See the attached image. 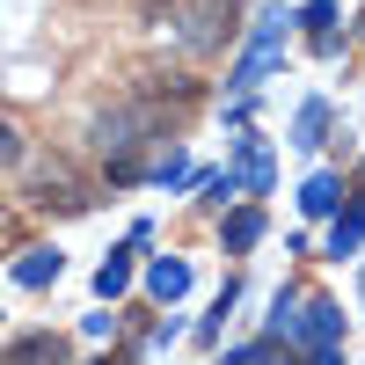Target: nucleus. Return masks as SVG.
<instances>
[{"label":"nucleus","instance_id":"f257e3e1","mask_svg":"<svg viewBox=\"0 0 365 365\" xmlns=\"http://www.w3.org/2000/svg\"><path fill=\"white\" fill-rule=\"evenodd\" d=\"M146 139H161V110L154 103H117V110L88 117V146L110 161V182H132L139 175V146Z\"/></svg>","mask_w":365,"mask_h":365},{"label":"nucleus","instance_id":"f03ea898","mask_svg":"<svg viewBox=\"0 0 365 365\" xmlns=\"http://www.w3.org/2000/svg\"><path fill=\"white\" fill-rule=\"evenodd\" d=\"M29 205H44V212H88L96 197H88V182L73 175L66 154H44L37 168H29Z\"/></svg>","mask_w":365,"mask_h":365},{"label":"nucleus","instance_id":"7ed1b4c3","mask_svg":"<svg viewBox=\"0 0 365 365\" xmlns=\"http://www.w3.org/2000/svg\"><path fill=\"white\" fill-rule=\"evenodd\" d=\"M234 29H241L234 0H197V8L182 15V51H190V58H205V51H220Z\"/></svg>","mask_w":365,"mask_h":365},{"label":"nucleus","instance_id":"20e7f679","mask_svg":"<svg viewBox=\"0 0 365 365\" xmlns=\"http://www.w3.org/2000/svg\"><path fill=\"white\" fill-rule=\"evenodd\" d=\"M292 329H299V344H307L314 365H329L344 351V307L336 299H307V314H292Z\"/></svg>","mask_w":365,"mask_h":365},{"label":"nucleus","instance_id":"39448f33","mask_svg":"<svg viewBox=\"0 0 365 365\" xmlns=\"http://www.w3.org/2000/svg\"><path fill=\"white\" fill-rule=\"evenodd\" d=\"M285 8H263L256 15V44H249V58H241V66H234V88H256V73L270 66V51H278V37H285Z\"/></svg>","mask_w":365,"mask_h":365},{"label":"nucleus","instance_id":"423d86ee","mask_svg":"<svg viewBox=\"0 0 365 365\" xmlns=\"http://www.w3.org/2000/svg\"><path fill=\"white\" fill-rule=\"evenodd\" d=\"M358 241H365V190H358V205H351L344 220H336V234H329V256H351Z\"/></svg>","mask_w":365,"mask_h":365},{"label":"nucleus","instance_id":"0eeeda50","mask_svg":"<svg viewBox=\"0 0 365 365\" xmlns=\"http://www.w3.org/2000/svg\"><path fill=\"white\" fill-rule=\"evenodd\" d=\"M256 241H263V212H256V205H241L234 220H227V249L241 256V249H256Z\"/></svg>","mask_w":365,"mask_h":365},{"label":"nucleus","instance_id":"6e6552de","mask_svg":"<svg viewBox=\"0 0 365 365\" xmlns=\"http://www.w3.org/2000/svg\"><path fill=\"white\" fill-rule=\"evenodd\" d=\"M15 278H22V285H51V278H58V249H22Z\"/></svg>","mask_w":365,"mask_h":365},{"label":"nucleus","instance_id":"1a4fd4ad","mask_svg":"<svg viewBox=\"0 0 365 365\" xmlns=\"http://www.w3.org/2000/svg\"><path fill=\"white\" fill-rule=\"evenodd\" d=\"M146 285H154L161 299H182V292H190V263H154V270H146Z\"/></svg>","mask_w":365,"mask_h":365},{"label":"nucleus","instance_id":"9d476101","mask_svg":"<svg viewBox=\"0 0 365 365\" xmlns=\"http://www.w3.org/2000/svg\"><path fill=\"white\" fill-rule=\"evenodd\" d=\"M241 182H249V190H270V154L256 139H241Z\"/></svg>","mask_w":365,"mask_h":365},{"label":"nucleus","instance_id":"9b49d317","mask_svg":"<svg viewBox=\"0 0 365 365\" xmlns=\"http://www.w3.org/2000/svg\"><path fill=\"white\" fill-rule=\"evenodd\" d=\"M322 132H329V103H307L292 125V146H322Z\"/></svg>","mask_w":365,"mask_h":365},{"label":"nucleus","instance_id":"f8f14e48","mask_svg":"<svg viewBox=\"0 0 365 365\" xmlns=\"http://www.w3.org/2000/svg\"><path fill=\"white\" fill-rule=\"evenodd\" d=\"M299 205L307 212H336V175H314L307 190H299Z\"/></svg>","mask_w":365,"mask_h":365},{"label":"nucleus","instance_id":"ddd939ff","mask_svg":"<svg viewBox=\"0 0 365 365\" xmlns=\"http://www.w3.org/2000/svg\"><path fill=\"white\" fill-rule=\"evenodd\" d=\"M15 358H66V344H58V336H22Z\"/></svg>","mask_w":365,"mask_h":365},{"label":"nucleus","instance_id":"4468645a","mask_svg":"<svg viewBox=\"0 0 365 365\" xmlns=\"http://www.w3.org/2000/svg\"><path fill=\"white\" fill-rule=\"evenodd\" d=\"M15 161H22V132L0 117V168H15Z\"/></svg>","mask_w":365,"mask_h":365},{"label":"nucleus","instance_id":"2eb2a0df","mask_svg":"<svg viewBox=\"0 0 365 365\" xmlns=\"http://www.w3.org/2000/svg\"><path fill=\"white\" fill-rule=\"evenodd\" d=\"M125 278H132V270H125V256H110V263H103V278H96V285H103V292H125Z\"/></svg>","mask_w":365,"mask_h":365},{"label":"nucleus","instance_id":"dca6fc26","mask_svg":"<svg viewBox=\"0 0 365 365\" xmlns=\"http://www.w3.org/2000/svg\"><path fill=\"white\" fill-rule=\"evenodd\" d=\"M329 15H336V0H307V15H299V22H307V29H329Z\"/></svg>","mask_w":365,"mask_h":365},{"label":"nucleus","instance_id":"f3484780","mask_svg":"<svg viewBox=\"0 0 365 365\" xmlns=\"http://www.w3.org/2000/svg\"><path fill=\"white\" fill-rule=\"evenodd\" d=\"M358 37H365V22H358Z\"/></svg>","mask_w":365,"mask_h":365},{"label":"nucleus","instance_id":"a211bd4d","mask_svg":"<svg viewBox=\"0 0 365 365\" xmlns=\"http://www.w3.org/2000/svg\"><path fill=\"white\" fill-rule=\"evenodd\" d=\"M358 292H365V278H358Z\"/></svg>","mask_w":365,"mask_h":365}]
</instances>
